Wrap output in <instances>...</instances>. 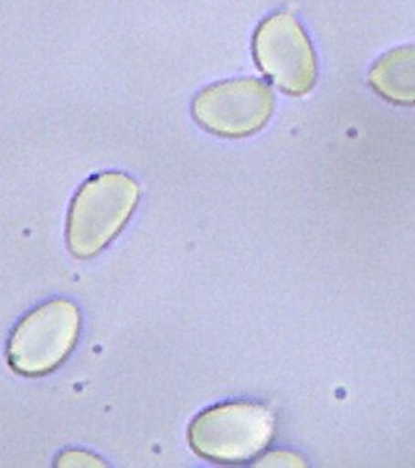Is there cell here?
Instances as JSON below:
<instances>
[{
    "instance_id": "2",
    "label": "cell",
    "mask_w": 415,
    "mask_h": 468,
    "mask_svg": "<svg viewBox=\"0 0 415 468\" xmlns=\"http://www.w3.org/2000/svg\"><path fill=\"white\" fill-rule=\"evenodd\" d=\"M273 425V415L266 406L250 401L224 403L196 417L189 428V443L213 463H249L269 447Z\"/></svg>"
},
{
    "instance_id": "5",
    "label": "cell",
    "mask_w": 415,
    "mask_h": 468,
    "mask_svg": "<svg viewBox=\"0 0 415 468\" xmlns=\"http://www.w3.org/2000/svg\"><path fill=\"white\" fill-rule=\"evenodd\" d=\"M253 54L262 72L284 92L303 96L314 88V48L291 13L280 11L260 24L253 37Z\"/></svg>"
},
{
    "instance_id": "1",
    "label": "cell",
    "mask_w": 415,
    "mask_h": 468,
    "mask_svg": "<svg viewBox=\"0 0 415 468\" xmlns=\"http://www.w3.org/2000/svg\"><path fill=\"white\" fill-rule=\"evenodd\" d=\"M139 186L123 172H101L81 185L68 216V247L81 260L92 258L112 242L132 218Z\"/></svg>"
},
{
    "instance_id": "6",
    "label": "cell",
    "mask_w": 415,
    "mask_h": 468,
    "mask_svg": "<svg viewBox=\"0 0 415 468\" xmlns=\"http://www.w3.org/2000/svg\"><path fill=\"white\" fill-rule=\"evenodd\" d=\"M368 81L386 101L415 105V46L392 48L373 64Z\"/></svg>"
},
{
    "instance_id": "4",
    "label": "cell",
    "mask_w": 415,
    "mask_h": 468,
    "mask_svg": "<svg viewBox=\"0 0 415 468\" xmlns=\"http://www.w3.org/2000/svg\"><path fill=\"white\" fill-rule=\"evenodd\" d=\"M271 88L258 79H229L203 88L191 105L194 121L208 133L238 139L261 130L273 112Z\"/></svg>"
},
{
    "instance_id": "3",
    "label": "cell",
    "mask_w": 415,
    "mask_h": 468,
    "mask_svg": "<svg viewBox=\"0 0 415 468\" xmlns=\"http://www.w3.org/2000/svg\"><path fill=\"white\" fill-rule=\"evenodd\" d=\"M80 328V311L68 298H55L37 306L11 333V368L24 377L54 372L74 350Z\"/></svg>"
},
{
    "instance_id": "7",
    "label": "cell",
    "mask_w": 415,
    "mask_h": 468,
    "mask_svg": "<svg viewBox=\"0 0 415 468\" xmlns=\"http://www.w3.org/2000/svg\"><path fill=\"white\" fill-rule=\"evenodd\" d=\"M59 465L61 467H99L103 465L101 459H97L96 456H92L90 452H79V450H69V452H64L63 456H59Z\"/></svg>"
}]
</instances>
